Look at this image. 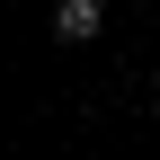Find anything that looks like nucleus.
<instances>
[{
    "instance_id": "1",
    "label": "nucleus",
    "mask_w": 160,
    "mask_h": 160,
    "mask_svg": "<svg viewBox=\"0 0 160 160\" xmlns=\"http://www.w3.org/2000/svg\"><path fill=\"white\" fill-rule=\"evenodd\" d=\"M98 27H107V9H98V0H53V36H62V45H89Z\"/></svg>"
}]
</instances>
